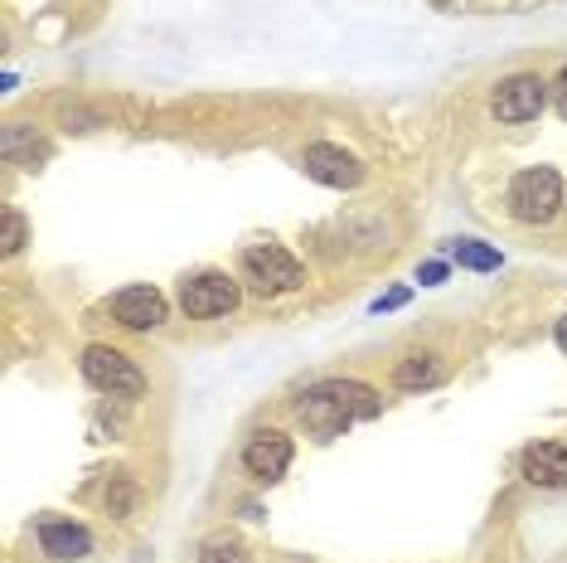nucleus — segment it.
I'll return each mask as SVG.
<instances>
[{
	"label": "nucleus",
	"instance_id": "obj_1",
	"mask_svg": "<svg viewBox=\"0 0 567 563\" xmlns=\"http://www.w3.org/2000/svg\"><path fill=\"white\" fill-rule=\"evenodd\" d=\"M379 413H383V399L359 379H320V383H311V389L301 393V399H296V418H301V428L311 432V438H320V442L340 438V432H350L354 422L379 418Z\"/></svg>",
	"mask_w": 567,
	"mask_h": 563
},
{
	"label": "nucleus",
	"instance_id": "obj_2",
	"mask_svg": "<svg viewBox=\"0 0 567 563\" xmlns=\"http://www.w3.org/2000/svg\"><path fill=\"white\" fill-rule=\"evenodd\" d=\"M567 204V190H563V175L553 171V165H524L519 175L509 181L505 190V209L514 224H553V214H558Z\"/></svg>",
	"mask_w": 567,
	"mask_h": 563
},
{
	"label": "nucleus",
	"instance_id": "obj_3",
	"mask_svg": "<svg viewBox=\"0 0 567 563\" xmlns=\"http://www.w3.org/2000/svg\"><path fill=\"white\" fill-rule=\"evenodd\" d=\"M79 375L93 383L97 393H107V399H141L146 393V375H141V365L132 355L112 350V345H87L79 355Z\"/></svg>",
	"mask_w": 567,
	"mask_h": 563
},
{
	"label": "nucleus",
	"instance_id": "obj_4",
	"mask_svg": "<svg viewBox=\"0 0 567 563\" xmlns=\"http://www.w3.org/2000/svg\"><path fill=\"white\" fill-rule=\"evenodd\" d=\"M243 273H248L257 297H281V291L306 287V267L281 243H248L243 248Z\"/></svg>",
	"mask_w": 567,
	"mask_h": 563
},
{
	"label": "nucleus",
	"instance_id": "obj_5",
	"mask_svg": "<svg viewBox=\"0 0 567 563\" xmlns=\"http://www.w3.org/2000/svg\"><path fill=\"white\" fill-rule=\"evenodd\" d=\"M243 301V287L228 273H195L179 282V311L189 316V321H218V316L238 311Z\"/></svg>",
	"mask_w": 567,
	"mask_h": 563
},
{
	"label": "nucleus",
	"instance_id": "obj_6",
	"mask_svg": "<svg viewBox=\"0 0 567 563\" xmlns=\"http://www.w3.org/2000/svg\"><path fill=\"white\" fill-rule=\"evenodd\" d=\"M544 108H548V83L538 73H509L489 93V117L505 126H524V122L544 117Z\"/></svg>",
	"mask_w": 567,
	"mask_h": 563
},
{
	"label": "nucleus",
	"instance_id": "obj_7",
	"mask_svg": "<svg viewBox=\"0 0 567 563\" xmlns=\"http://www.w3.org/2000/svg\"><path fill=\"white\" fill-rule=\"evenodd\" d=\"M291 457H296V447L281 428H257L252 438L243 442V471H248L257 485H277L291 471Z\"/></svg>",
	"mask_w": 567,
	"mask_h": 563
},
{
	"label": "nucleus",
	"instance_id": "obj_8",
	"mask_svg": "<svg viewBox=\"0 0 567 563\" xmlns=\"http://www.w3.org/2000/svg\"><path fill=\"white\" fill-rule=\"evenodd\" d=\"M301 171L311 175L316 185H330V190L364 185V161H359L354 151L334 146V141H311V146L301 151Z\"/></svg>",
	"mask_w": 567,
	"mask_h": 563
},
{
	"label": "nucleus",
	"instance_id": "obj_9",
	"mask_svg": "<svg viewBox=\"0 0 567 563\" xmlns=\"http://www.w3.org/2000/svg\"><path fill=\"white\" fill-rule=\"evenodd\" d=\"M112 316H117V326L126 330H161L171 321V301H165L161 287H122L117 297H112Z\"/></svg>",
	"mask_w": 567,
	"mask_h": 563
},
{
	"label": "nucleus",
	"instance_id": "obj_10",
	"mask_svg": "<svg viewBox=\"0 0 567 563\" xmlns=\"http://www.w3.org/2000/svg\"><path fill=\"white\" fill-rule=\"evenodd\" d=\"M519 477L538 491H567V447L563 442H528L519 452Z\"/></svg>",
	"mask_w": 567,
	"mask_h": 563
},
{
	"label": "nucleus",
	"instance_id": "obj_11",
	"mask_svg": "<svg viewBox=\"0 0 567 563\" xmlns=\"http://www.w3.org/2000/svg\"><path fill=\"white\" fill-rule=\"evenodd\" d=\"M40 549L59 563H83L93 559V534L79 520H40Z\"/></svg>",
	"mask_w": 567,
	"mask_h": 563
},
{
	"label": "nucleus",
	"instance_id": "obj_12",
	"mask_svg": "<svg viewBox=\"0 0 567 563\" xmlns=\"http://www.w3.org/2000/svg\"><path fill=\"white\" fill-rule=\"evenodd\" d=\"M442 379H446V365H442V355H432V350H412L393 365V389H403V393H427Z\"/></svg>",
	"mask_w": 567,
	"mask_h": 563
},
{
	"label": "nucleus",
	"instance_id": "obj_13",
	"mask_svg": "<svg viewBox=\"0 0 567 563\" xmlns=\"http://www.w3.org/2000/svg\"><path fill=\"white\" fill-rule=\"evenodd\" d=\"M199 563H252V549L238 540V534H209L199 544Z\"/></svg>",
	"mask_w": 567,
	"mask_h": 563
},
{
	"label": "nucleus",
	"instance_id": "obj_14",
	"mask_svg": "<svg viewBox=\"0 0 567 563\" xmlns=\"http://www.w3.org/2000/svg\"><path fill=\"white\" fill-rule=\"evenodd\" d=\"M451 258H456L461 267H471V273H495L499 263V248H489V243H481V238H456L451 243Z\"/></svg>",
	"mask_w": 567,
	"mask_h": 563
},
{
	"label": "nucleus",
	"instance_id": "obj_15",
	"mask_svg": "<svg viewBox=\"0 0 567 563\" xmlns=\"http://www.w3.org/2000/svg\"><path fill=\"white\" fill-rule=\"evenodd\" d=\"M136 505H141V485H136L132 477H112V481H107V515L132 520Z\"/></svg>",
	"mask_w": 567,
	"mask_h": 563
},
{
	"label": "nucleus",
	"instance_id": "obj_16",
	"mask_svg": "<svg viewBox=\"0 0 567 563\" xmlns=\"http://www.w3.org/2000/svg\"><path fill=\"white\" fill-rule=\"evenodd\" d=\"M24 238H30V224H24V214L20 209L0 214V253H6V258H16V253L24 248Z\"/></svg>",
	"mask_w": 567,
	"mask_h": 563
},
{
	"label": "nucleus",
	"instance_id": "obj_17",
	"mask_svg": "<svg viewBox=\"0 0 567 563\" xmlns=\"http://www.w3.org/2000/svg\"><path fill=\"white\" fill-rule=\"evenodd\" d=\"M548 98H553V112H558V117L567 122V69H563L558 79L548 83Z\"/></svg>",
	"mask_w": 567,
	"mask_h": 563
},
{
	"label": "nucleus",
	"instance_id": "obj_18",
	"mask_svg": "<svg viewBox=\"0 0 567 563\" xmlns=\"http://www.w3.org/2000/svg\"><path fill=\"white\" fill-rule=\"evenodd\" d=\"M446 273H451V267L432 258V263H422V267H417V282H422V287H442Z\"/></svg>",
	"mask_w": 567,
	"mask_h": 563
},
{
	"label": "nucleus",
	"instance_id": "obj_19",
	"mask_svg": "<svg viewBox=\"0 0 567 563\" xmlns=\"http://www.w3.org/2000/svg\"><path fill=\"white\" fill-rule=\"evenodd\" d=\"M408 297H412L408 287H393V291H383V297L373 301V311H379V316H383V311H398V306H408Z\"/></svg>",
	"mask_w": 567,
	"mask_h": 563
},
{
	"label": "nucleus",
	"instance_id": "obj_20",
	"mask_svg": "<svg viewBox=\"0 0 567 563\" xmlns=\"http://www.w3.org/2000/svg\"><path fill=\"white\" fill-rule=\"evenodd\" d=\"M553 336H558V350L567 355V316H563V321H558V330H553Z\"/></svg>",
	"mask_w": 567,
	"mask_h": 563
},
{
	"label": "nucleus",
	"instance_id": "obj_21",
	"mask_svg": "<svg viewBox=\"0 0 567 563\" xmlns=\"http://www.w3.org/2000/svg\"><path fill=\"white\" fill-rule=\"evenodd\" d=\"M563 209H567V204H563Z\"/></svg>",
	"mask_w": 567,
	"mask_h": 563
}]
</instances>
